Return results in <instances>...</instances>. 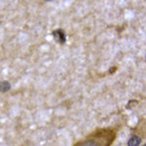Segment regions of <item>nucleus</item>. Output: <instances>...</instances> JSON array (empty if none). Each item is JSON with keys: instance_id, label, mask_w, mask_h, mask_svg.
I'll use <instances>...</instances> for the list:
<instances>
[{"instance_id": "f257e3e1", "label": "nucleus", "mask_w": 146, "mask_h": 146, "mask_svg": "<svg viewBox=\"0 0 146 146\" xmlns=\"http://www.w3.org/2000/svg\"><path fill=\"white\" fill-rule=\"evenodd\" d=\"M117 138L113 128H99L74 144V146H110Z\"/></svg>"}, {"instance_id": "423d86ee", "label": "nucleus", "mask_w": 146, "mask_h": 146, "mask_svg": "<svg viewBox=\"0 0 146 146\" xmlns=\"http://www.w3.org/2000/svg\"><path fill=\"white\" fill-rule=\"evenodd\" d=\"M117 70V67L113 66V67H111V68H110V69H109V71H108V73H109V74H113V73L115 72Z\"/></svg>"}, {"instance_id": "20e7f679", "label": "nucleus", "mask_w": 146, "mask_h": 146, "mask_svg": "<svg viewBox=\"0 0 146 146\" xmlns=\"http://www.w3.org/2000/svg\"><path fill=\"white\" fill-rule=\"evenodd\" d=\"M9 90H11V84L7 80H2L0 82V92H7Z\"/></svg>"}, {"instance_id": "7ed1b4c3", "label": "nucleus", "mask_w": 146, "mask_h": 146, "mask_svg": "<svg viewBox=\"0 0 146 146\" xmlns=\"http://www.w3.org/2000/svg\"><path fill=\"white\" fill-rule=\"evenodd\" d=\"M141 138L140 137H138V135H131V138L128 140V145L129 146H138V145H140V143H141Z\"/></svg>"}, {"instance_id": "39448f33", "label": "nucleus", "mask_w": 146, "mask_h": 146, "mask_svg": "<svg viewBox=\"0 0 146 146\" xmlns=\"http://www.w3.org/2000/svg\"><path fill=\"white\" fill-rule=\"evenodd\" d=\"M137 104H138V101H137V100H130L129 103L127 104V106H126V109H131V107L137 105Z\"/></svg>"}, {"instance_id": "f03ea898", "label": "nucleus", "mask_w": 146, "mask_h": 146, "mask_svg": "<svg viewBox=\"0 0 146 146\" xmlns=\"http://www.w3.org/2000/svg\"><path fill=\"white\" fill-rule=\"evenodd\" d=\"M53 37H54V39L59 42V44H65L66 42V33H65V31L62 29H57V30H54L53 31V33H52Z\"/></svg>"}, {"instance_id": "0eeeda50", "label": "nucleus", "mask_w": 146, "mask_h": 146, "mask_svg": "<svg viewBox=\"0 0 146 146\" xmlns=\"http://www.w3.org/2000/svg\"><path fill=\"white\" fill-rule=\"evenodd\" d=\"M44 1H53V0H44Z\"/></svg>"}]
</instances>
